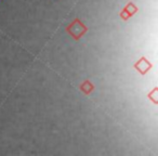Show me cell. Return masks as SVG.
<instances>
[{
    "label": "cell",
    "instance_id": "1",
    "mask_svg": "<svg viewBox=\"0 0 158 156\" xmlns=\"http://www.w3.org/2000/svg\"><path fill=\"white\" fill-rule=\"evenodd\" d=\"M135 68H138L140 73L145 74V73L148 70V68H151V64H149L148 62H147L146 60L143 57V59H141L140 61L135 64Z\"/></svg>",
    "mask_w": 158,
    "mask_h": 156
}]
</instances>
